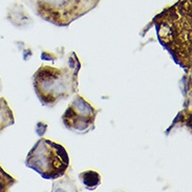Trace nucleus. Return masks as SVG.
Here are the masks:
<instances>
[{
	"label": "nucleus",
	"mask_w": 192,
	"mask_h": 192,
	"mask_svg": "<svg viewBox=\"0 0 192 192\" xmlns=\"http://www.w3.org/2000/svg\"><path fill=\"white\" fill-rule=\"evenodd\" d=\"M44 62L33 78L35 93L42 105L52 107L78 90L81 62L74 52L65 55L42 53Z\"/></svg>",
	"instance_id": "1"
},
{
	"label": "nucleus",
	"mask_w": 192,
	"mask_h": 192,
	"mask_svg": "<svg viewBox=\"0 0 192 192\" xmlns=\"http://www.w3.org/2000/svg\"><path fill=\"white\" fill-rule=\"evenodd\" d=\"M157 39L171 54L174 61L191 69V3L180 0L178 3L153 19Z\"/></svg>",
	"instance_id": "2"
},
{
	"label": "nucleus",
	"mask_w": 192,
	"mask_h": 192,
	"mask_svg": "<svg viewBox=\"0 0 192 192\" xmlns=\"http://www.w3.org/2000/svg\"><path fill=\"white\" fill-rule=\"evenodd\" d=\"M25 164L45 180H57L66 173L69 157L62 145L42 138L27 153Z\"/></svg>",
	"instance_id": "3"
},
{
	"label": "nucleus",
	"mask_w": 192,
	"mask_h": 192,
	"mask_svg": "<svg viewBox=\"0 0 192 192\" xmlns=\"http://www.w3.org/2000/svg\"><path fill=\"white\" fill-rule=\"evenodd\" d=\"M35 13L46 22L68 26L93 11L100 0H29Z\"/></svg>",
	"instance_id": "4"
},
{
	"label": "nucleus",
	"mask_w": 192,
	"mask_h": 192,
	"mask_svg": "<svg viewBox=\"0 0 192 192\" xmlns=\"http://www.w3.org/2000/svg\"><path fill=\"white\" fill-rule=\"evenodd\" d=\"M97 110L82 96L77 95L62 116V122L68 130L84 134L95 129Z\"/></svg>",
	"instance_id": "5"
},
{
	"label": "nucleus",
	"mask_w": 192,
	"mask_h": 192,
	"mask_svg": "<svg viewBox=\"0 0 192 192\" xmlns=\"http://www.w3.org/2000/svg\"><path fill=\"white\" fill-rule=\"evenodd\" d=\"M15 123L13 110L10 108L4 98L0 97V132Z\"/></svg>",
	"instance_id": "6"
},
{
	"label": "nucleus",
	"mask_w": 192,
	"mask_h": 192,
	"mask_svg": "<svg viewBox=\"0 0 192 192\" xmlns=\"http://www.w3.org/2000/svg\"><path fill=\"white\" fill-rule=\"evenodd\" d=\"M79 178L87 190H95L101 184V175L93 170H86L79 174Z\"/></svg>",
	"instance_id": "7"
},
{
	"label": "nucleus",
	"mask_w": 192,
	"mask_h": 192,
	"mask_svg": "<svg viewBox=\"0 0 192 192\" xmlns=\"http://www.w3.org/2000/svg\"><path fill=\"white\" fill-rule=\"evenodd\" d=\"M16 182V178H12L10 174L6 173L3 168L0 166V191H8Z\"/></svg>",
	"instance_id": "8"
},
{
	"label": "nucleus",
	"mask_w": 192,
	"mask_h": 192,
	"mask_svg": "<svg viewBox=\"0 0 192 192\" xmlns=\"http://www.w3.org/2000/svg\"><path fill=\"white\" fill-rule=\"evenodd\" d=\"M2 90V82H1V78H0V91Z\"/></svg>",
	"instance_id": "9"
}]
</instances>
